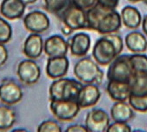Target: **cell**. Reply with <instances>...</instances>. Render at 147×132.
Segmentation results:
<instances>
[{
    "instance_id": "6da1fadb",
    "label": "cell",
    "mask_w": 147,
    "mask_h": 132,
    "mask_svg": "<svg viewBox=\"0 0 147 132\" xmlns=\"http://www.w3.org/2000/svg\"><path fill=\"white\" fill-rule=\"evenodd\" d=\"M87 28L100 34L116 33L122 26L121 14L115 9H108L98 4L86 11Z\"/></svg>"
},
{
    "instance_id": "7a4b0ae2",
    "label": "cell",
    "mask_w": 147,
    "mask_h": 132,
    "mask_svg": "<svg viewBox=\"0 0 147 132\" xmlns=\"http://www.w3.org/2000/svg\"><path fill=\"white\" fill-rule=\"evenodd\" d=\"M83 83L72 78L55 79L49 86V100H77Z\"/></svg>"
},
{
    "instance_id": "3957f363",
    "label": "cell",
    "mask_w": 147,
    "mask_h": 132,
    "mask_svg": "<svg viewBox=\"0 0 147 132\" xmlns=\"http://www.w3.org/2000/svg\"><path fill=\"white\" fill-rule=\"evenodd\" d=\"M74 75L78 80L83 84L100 85L103 81L104 73L99 64L90 57H84L74 66Z\"/></svg>"
},
{
    "instance_id": "277c9868",
    "label": "cell",
    "mask_w": 147,
    "mask_h": 132,
    "mask_svg": "<svg viewBox=\"0 0 147 132\" xmlns=\"http://www.w3.org/2000/svg\"><path fill=\"white\" fill-rule=\"evenodd\" d=\"M134 74L129 55L120 54L109 63L107 77L109 80L130 82Z\"/></svg>"
},
{
    "instance_id": "5b68a950",
    "label": "cell",
    "mask_w": 147,
    "mask_h": 132,
    "mask_svg": "<svg viewBox=\"0 0 147 132\" xmlns=\"http://www.w3.org/2000/svg\"><path fill=\"white\" fill-rule=\"evenodd\" d=\"M94 61L101 66L109 65V63L119 56L114 43L106 35L98 39L92 52Z\"/></svg>"
},
{
    "instance_id": "8992f818",
    "label": "cell",
    "mask_w": 147,
    "mask_h": 132,
    "mask_svg": "<svg viewBox=\"0 0 147 132\" xmlns=\"http://www.w3.org/2000/svg\"><path fill=\"white\" fill-rule=\"evenodd\" d=\"M61 15L63 25L71 30L75 31L79 29H88L86 11L73 5L70 3V1L68 5L61 12Z\"/></svg>"
},
{
    "instance_id": "52a82bcc",
    "label": "cell",
    "mask_w": 147,
    "mask_h": 132,
    "mask_svg": "<svg viewBox=\"0 0 147 132\" xmlns=\"http://www.w3.org/2000/svg\"><path fill=\"white\" fill-rule=\"evenodd\" d=\"M49 108L53 115L63 122L72 121L81 109L77 100H50Z\"/></svg>"
},
{
    "instance_id": "ba28073f",
    "label": "cell",
    "mask_w": 147,
    "mask_h": 132,
    "mask_svg": "<svg viewBox=\"0 0 147 132\" xmlns=\"http://www.w3.org/2000/svg\"><path fill=\"white\" fill-rule=\"evenodd\" d=\"M41 69L34 59H26L18 64L17 75L20 82L25 85L32 86L36 84L41 77Z\"/></svg>"
},
{
    "instance_id": "9c48e42d",
    "label": "cell",
    "mask_w": 147,
    "mask_h": 132,
    "mask_svg": "<svg viewBox=\"0 0 147 132\" xmlns=\"http://www.w3.org/2000/svg\"><path fill=\"white\" fill-rule=\"evenodd\" d=\"M23 98L20 86L12 79H4L0 84V100L5 105L12 106L19 103Z\"/></svg>"
},
{
    "instance_id": "30bf717a",
    "label": "cell",
    "mask_w": 147,
    "mask_h": 132,
    "mask_svg": "<svg viewBox=\"0 0 147 132\" xmlns=\"http://www.w3.org/2000/svg\"><path fill=\"white\" fill-rule=\"evenodd\" d=\"M23 23L26 30L34 34L44 33L50 26L49 17L41 11H33L28 13L24 17Z\"/></svg>"
},
{
    "instance_id": "8fae6325",
    "label": "cell",
    "mask_w": 147,
    "mask_h": 132,
    "mask_svg": "<svg viewBox=\"0 0 147 132\" xmlns=\"http://www.w3.org/2000/svg\"><path fill=\"white\" fill-rule=\"evenodd\" d=\"M109 124L110 118L103 109H92L86 114L85 125L88 132H105Z\"/></svg>"
},
{
    "instance_id": "7c38bea8",
    "label": "cell",
    "mask_w": 147,
    "mask_h": 132,
    "mask_svg": "<svg viewBox=\"0 0 147 132\" xmlns=\"http://www.w3.org/2000/svg\"><path fill=\"white\" fill-rule=\"evenodd\" d=\"M43 50L49 57H57L66 56L69 50L68 42L58 34L51 35L44 41Z\"/></svg>"
},
{
    "instance_id": "4fadbf2b",
    "label": "cell",
    "mask_w": 147,
    "mask_h": 132,
    "mask_svg": "<svg viewBox=\"0 0 147 132\" xmlns=\"http://www.w3.org/2000/svg\"><path fill=\"white\" fill-rule=\"evenodd\" d=\"M101 94L96 84H85L80 89L77 101L81 108H87L95 106L100 99Z\"/></svg>"
},
{
    "instance_id": "5bb4252c",
    "label": "cell",
    "mask_w": 147,
    "mask_h": 132,
    "mask_svg": "<svg viewBox=\"0 0 147 132\" xmlns=\"http://www.w3.org/2000/svg\"><path fill=\"white\" fill-rule=\"evenodd\" d=\"M69 59L66 56L49 57L46 65V74L52 79L63 77L69 70Z\"/></svg>"
},
{
    "instance_id": "9a60e30c",
    "label": "cell",
    "mask_w": 147,
    "mask_h": 132,
    "mask_svg": "<svg viewBox=\"0 0 147 132\" xmlns=\"http://www.w3.org/2000/svg\"><path fill=\"white\" fill-rule=\"evenodd\" d=\"M68 44L72 56L85 57L91 48V37L86 33H78L69 39Z\"/></svg>"
},
{
    "instance_id": "2e32d148",
    "label": "cell",
    "mask_w": 147,
    "mask_h": 132,
    "mask_svg": "<svg viewBox=\"0 0 147 132\" xmlns=\"http://www.w3.org/2000/svg\"><path fill=\"white\" fill-rule=\"evenodd\" d=\"M26 6L22 0H3L0 5V14L6 20H18L24 15Z\"/></svg>"
},
{
    "instance_id": "e0dca14e",
    "label": "cell",
    "mask_w": 147,
    "mask_h": 132,
    "mask_svg": "<svg viewBox=\"0 0 147 132\" xmlns=\"http://www.w3.org/2000/svg\"><path fill=\"white\" fill-rule=\"evenodd\" d=\"M44 48V42L40 34L32 33L25 40L23 52L25 56L30 59H37L42 56Z\"/></svg>"
},
{
    "instance_id": "ac0fdd59",
    "label": "cell",
    "mask_w": 147,
    "mask_h": 132,
    "mask_svg": "<svg viewBox=\"0 0 147 132\" xmlns=\"http://www.w3.org/2000/svg\"><path fill=\"white\" fill-rule=\"evenodd\" d=\"M107 92L115 101H127L130 95V83L118 80H109Z\"/></svg>"
},
{
    "instance_id": "d6986e66",
    "label": "cell",
    "mask_w": 147,
    "mask_h": 132,
    "mask_svg": "<svg viewBox=\"0 0 147 132\" xmlns=\"http://www.w3.org/2000/svg\"><path fill=\"white\" fill-rule=\"evenodd\" d=\"M110 115L114 122L127 123L134 117V110L127 101H115L110 109Z\"/></svg>"
},
{
    "instance_id": "ffe728a7",
    "label": "cell",
    "mask_w": 147,
    "mask_h": 132,
    "mask_svg": "<svg viewBox=\"0 0 147 132\" xmlns=\"http://www.w3.org/2000/svg\"><path fill=\"white\" fill-rule=\"evenodd\" d=\"M127 48L133 53H144L147 50V39L140 32L133 31L125 37Z\"/></svg>"
},
{
    "instance_id": "44dd1931",
    "label": "cell",
    "mask_w": 147,
    "mask_h": 132,
    "mask_svg": "<svg viewBox=\"0 0 147 132\" xmlns=\"http://www.w3.org/2000/svg\"><path fill=\"white\" fill-rule=\"evenodd\" d=\"M120 14H121L123 24L129 29H136L139 28L142 23L141 13L134 6H125L123 8Z\"/></svg>"
},
{
    "instance_id": "7402d4cb",
    "label": "cell",
    "mask_w": 147,
    "mask_h": 132,
    "mask_svg": "<svg viewBox=\"0 0 147 132\" xmlns=\"http://www.w3.org/2000/svg\"><path fill=\"white\" fill-rule=\"evenodd\" d=\"M16 122L15 111L9 106H0V131H6L13 127Z\"/></svg>"
},
{
    "instance_id": "603a6c76",
    "label": "cell",
    "mask_w": 147,
    "mask_h": 132,
    "mask_svg": "<svg viewBox=\"0 0 147 132\" xmlns=\"http://www.w3.org/2000/svg\"><path fill=\"white\" fill-rule=\"evenodd\" d=\"M129 83L130 94L147 95V74H134Z\"/></svg>"
},
{
    "instance_id": "cb8c5ba5",
    "label": "cell",
    "mask_w": 147,
    "mask_h": 132,
    "mask_svg": "<svg viewBox=\"0 0 147 132\" xmlns=\"http://www.w3.org/2000/svg\"><path fill=\"white\" fill-rule=\"evenodd\" d=\"M130 63L135 74H147V56L143 53L129 55Z\"/></svg>"
},
{
    "instance_id": "d4e9b609",
    "label": "cell",
    "mask_w": 147,
    "mask_h": 132,
    "mask_svg": "<svg viewBox=\"0 0 147 132\" xmlns=\"http://www.w3.org/2000/svg\"><path fill=\"white\" fill-rule=\"evenodd\" d=\"M128 101L134 111L141 113L147 112V95L130 94L128 99Z\"/></svg>"
},
{
    "instance_id": "484cf974",
    "label": "cell",
    "mask_w": 147,
    "mask_h": 132,
    "mask_svg": "<svg viewBox=\"0 0 147 132\" xmlns=\"http://www.w3.org/2000/svg\"><path fill=\"white\" fill-rule=\"evenodd\" d=\"M69 0H44L45 9L53 14H59L68 5Z\"/></svg>"
},
{
    "instance_id": "4316f807",
    "label": "cell",
    "mask_w": 147,
    "mask_h": 132,
    "mask_svg": "<svg viewBox=\"0 0 147 132\" xmlns=\"http://www.w3.org/2000/svg\"><path fill=\"white\" fill-rule=\"evenodd\" d=\"M12 36L11 25L3 18H0V43L5 44L10 42Z\"/></svg>"
},
{
    "instance_id": "83f0119b",
    "label": "cell",
    "mask_w": 147,
    "mask_h": 132,
    "mask_svg": "<svg viewBox=\"0 0 147 132\" xmlns=\"http://www.w3.org/2000/svg\"><path fill=\"white\" fill-rule=\"evenodd\" d=\"M37 131L39 132H61L63 131V129L57 122L53 121V120H46L38 126Z\"/></svg>"
},
{
    "instance_id": "f1b7e54d",
    "label": "cell",
    "mask_w": 147,
    "mask_h": 132,
    "mask_svg": "<svg viewBox=\"0 0 147 132\" xmlns=\"http://www.w3.org/2000/svg\"><path fill=\"white\" fill-rule=\"evenodd\" d=\"M131 130L130 126L124 122H114L109 125L107 129L108 132H130Z\"/></svg>"
},
{
    "instance_id": "f546056e",
    "label": "cell",
    "mask_w": 147,
    "mask_h": 132,
    "mask_svg": "<svg viewBox=\"0 0 147 132\" xmlns=\"http://www.w3.org/2000/svg\"><path fill=\"white\" fill-rule=\"evenodd\" d=\"M69 1L73 5L85 11H87L97 4V0H69Z\"/></svg>"
},
{
    "instance_id": "4dcf8cb0",
    "label": "cell",
    "mask_w": 147,
    "mask_h": 132,
    "mask_svg": "<svg viewBox=\"0 0 147 132\" xmlns=\"http://www.w3.org/2000/svg\"><path fill=\"white\" fill-rule=\"evenodd\" d=\"M105 35L114 43V45H115V47L118 52V54L119 55L121 54L123 49V41L122 37L118 34H115V33L109 34H105Z\"/></svg>"
},
{
    "instance_id": "1f68e13d",
    "label": "cell",
    "mask_w": 147,
    "mask_h": 132,
    "mask_svg": "<svg viewBox=\"0 0 147 132\" xmlns=\"http://www.w3.org/2000/svg\"><path fill=\"white\" fill-rule=\"evenodd\" d=\"M120 0H97V4L108 9H115Z\"/></svg>"
},
{
    "instance_id": "d6a6232c",
    "label": "cell",
    "mask_w": 147,
    "mask_h": 132,
    "mask_svg": "<svg viewBox=\"0 0 147 132\" xmlns=\"http://www.w3.org/2000/svg\"><path fill=\"white\" fill-rule=\"evenodd\" d=\"M8 60V50L5 44L0 43V67L5 64Z\"/></svg>"
},
{
    "instance_id": "836d02e7",
    "label": "cell",
    "mask_w": 147,
    "mask_h": 132,
    "mask_svg": "<svg viewBox=\"0 0 147 132\" xmlns=\"http://www.w3.org/2000/svg\"><path fill=\"white\" fill-rule=\"evenodd\" d=\"M66 132H88L86 125L82 124H72L65 129Z\"/></svg>"
},
{
    "instance_id": "e575fe53",
    "label": "cell",
    "mask_w": 147,
    "mask_h": 132,
    "mask_svg": "<svg viewBox=\"0 0 147 132\" xmlns=\"http://www.w3.org/2000/svg\"><path fill=\"white\" fill-rule=\"evenodd\" d=\"M142 29H143V32L145 35H147V15L144 16V18L142 20Z\"/></svg>"
},
{
    "instance_id": "d590c367",
    "label": "cell",
    "mask_w": 147,
    "mask_h": 132,
    "mask_svg": "<svg viewBox=\"0 0 147 132\" xmlns=\"http://www.w3.org/2000/svg\"><path fill=\"white\" fill-rule=\"evenodd\" d=\"M62 31H63V33L65 35H69L71 33H72V32H73L72 30H71L69 28H67V26H64L63 28H62Z\"/></svg>"
},
{
    "instance_id": "8d00e7d4",
    "label": "cell",
    "mask_w": 147,
    "mask_h": 132,
    "mask_svg": "<svg viewBox=\"0 0 147 132\" xmlns=\"http://www.w3.org/2000/svg\"><path fill=\"white\" fill-rule=\"evenodd\" d=\"M22 1L28 5H31V4H34V2H36L37 0H22Z\"/></svg>"
},
{
    "instance_id": "74e56055",
    "label": "cell",
    "mask_w": 147,
    "mask_h": 132,
    "mask_svg": "<svg viewBox=\"0 0 147 132\" xmlns=\"http://www.w3.org/2000/svg\"><path fill=\"white\" fill-rule=\"evenodd\" d=\"M12 131H28V129H12Z\"/></svg>"
},
{
    "instance_id": "f35d334b",
    "label": "cell",
    "mask_w": 147,
    "mask_h": 132,
    "mask_svg": "<svg viewBox=\"0 0 147 132\" xmlns=\"http://www.w3.org/2000/svg\"><path fill=\"white\" fill-rule=\"evenodd\" d=\"M129 2H131V3H138V2H140V1H142V0H129Z\"/></svg>"
},
{
    "instance_id": "ab89813d",
    "label": "cell",
    "mask_w": 147,
    "mask_h": 132,
    "mask_svg": "<svg viewBox=\"0 0 147 132\" xmlns=\"http://www.w3.org/2000/svg\"><path fill=\"white\" fill-rule=\"evenodd\" d=\"M142 1H143L145 5H147V0H142Z\"/></svg>"
}]
</instances>
